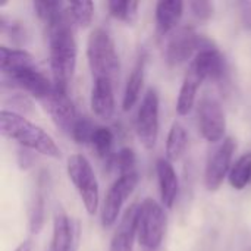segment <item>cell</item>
Here are the masks:
<instances>
[{
    "mask_svg": "<svg viewBox=\"0 0 251 251\" xmlns=\"http://www.w3.org/2000/svg\"><path fill=\"white\" fill-rule=\"evenodd\" d=\"M75 25L71 21L68 10L62 18L47 26L49 49H50V69L53 84L57 90L68 93L76 68V40Z\"/></svg>",
    "mask_w": 251,
    "mask_h": 251,
    "instance_id": "1",
    "label": "cell"
},
{
    "mask_svg": "<svg viewBox=\"0 0 251 251\" xmlns=\"http://www.w3.org/2000/svg\"><path fill=\"white\" fill-rule=\"evenodd\" d=\"M137 184H138V172L119 175V178L112 184V187L106 194L103 210H101V224L104 228L112 226L118 221L125 201L134 193Z\"/></svg>",
    "mask_w": 251,
    "mask_h": 251,
    "instance_id": "7",
    "label": "cell"
},
{
    "mask_svg": "<svg viewBox=\"0 0 251 251\" xmlns=\"http://www.w3.org/2000/svg\"><path fill=\"white\" fill-rule=\"evenodd\" d=\"M32 6L37 16L46 24V26L56 22L66 12V3L57 0H35Z\"/></svg>",
    "mask_w": 251,
    "mask_h": 251,
    "instance_id": "26",
    "label": "cell"
},
{
    "mask_svg": "<svg viewBox=\"0 0 251 251\" xmlns=\"http://www.w3.org/2000/svg\"><path fill=\"white\" fill-rule=\"evenodd\" d=\"M144 68H146V57L141 56L137 60L131 75L128 76L126 85H125L124 100H122V109L125 112L131 110L140 99L143 84H144Z\"/></svg>",
    "mask_w": 251,
    "mask_h": 251,
    "instance_id": "21",
    "label": "cell"
},
{
    "mask_svg": "<svg viewBox=\"0 0 251 251\" xmlns=\"http://www.w3.org/2000/svg\"><path fill=\"white\" fill-rule=\"evenodd\" d=\"M187 146H188L187 129H185V126L182 124L175 121L172 124V126L169 129V134H168V138H166V149H165L166 159L169 162L179 160L182 157V154L185 153Z\"/></svg>",
    "mask_w": 251,
    "mask_h": 251,
    "instance_id": "22",
    "label": "cell"
},
{
    "mask_svg": "<svg viewBox=\"0 0 251 251\" xmlns=\"http://www.w3.org/2000/svg\"><path fill=\"white\" fill-rule=\"evenodd\" d=\"M209 41L199 35L191 26L179 28L169 38L165 49V59L168 65L178 66L187 62L193 54H197L203 47H206Z\"/></svg>",
    "mask_w": 251,
    "mask_h": 251,
    "instance_id": "8",
    "label": "cell"
},
{
    "mask_svg": "<svg viewBox=\"0 0 251 251\" xmlns=\"http://www.w3.org/2000/svg\"><path fill=\"white\" fill-rule=\"evenodd\" d=\"M79 226L66 213L59 212L53 222V238L50 251H76Z\"/></svg>",
    "mask_w": 251,
    "mask_h": 251,
    "instance_id": "14",
    "label": "cell"
},
{
    "mask_svg": "<svg viewBox=\"0 0 251 251\" xmlns=\"http://www.w3.org/2000/svg\"><path fill=\"white\" fill-rule=\"evenodd\" d=\"M199 129L201 137L209 143H221L225 140L226 119L218 99L204 96L199 104Z\"/></svg>",
    "mask_w": 251,
    "mask_h": 251,
    "instance_id": "9",
    "label": "cell"
},
{
    "mask_svg": "<svg viewBox=\"0 0 251 251\" xmlns=\"http://www.w3.org/2000/svg\"><path fill=\"white\" fill-rule=\"evenodd\" d=\"M40 103L43 104L44 110L51 118L53 124L62 132L71 135L72 128H74V125H75V122L78 121L79 116L76 115V109L74 106V101L68 96V93L60 91V90H57L54 87L53 93Z\"/></svg>",
    "mask_w": 251,
    "mask_h": 251,
    "instance_id": "11",
    "label": "cell"
},
{
    "mask_svg": "<svg viewBox=\"0 0 251 251\" xmlns=\"http://www.w3.org/2000/svg\"><path fill=\"white\" fill-rule=\"evenodd\" d=\"M168 218L160 203L144 199L137 206V241L146 251L157 250L166 234Z\"/></svg>",
    "mask_w": 251,
    "mask_h": 251,
    "instance_id": "4",
    "label": "cell"
},
{
    "mask_svg": "<svg viewBox=\"0 0 251 251\" xmlns=\"http://www.w3.org/2000/svg\"><path fill=\"white\" fill-rule=\"evenodd\" d=\"M37 68V63L26 50L21 49H9L6 46L0 47V72L1 76H9L19 71Z\"/></svg>",
    "mask_w": 251,
    "mask_h": 251,
    "instance_id": "19",
    "label": "cell"
},
{
    "mask_svg": "<svg viewBox=\"0 0 251 251\" xmlns=\"http://www.w3.org/2000/svg\"><path fill=\"white\" fill-rule=\"evenodd\" d=\"M90 104L93 113L103 119H112L115 113V94H113V81L107 78H96L91 88Z\"/></svg>",
    "mask_w": 251,
    "mask_h": 251,
    "instance_id": "15",
    "label": "cell"
},
{
    "mask_svg": "<svg viewBox=\"0 0 251 251\" xmlns=\"http://www.w3.org/2000/svg\"><path fill=\"white\" fill-rule=\"evenodd\" d=\"M66 171H68V176L71 182L74 184L84 204L85 212L90 216L96 215L99 210V203H100V190H99V182H97L91 163L84 154L75 153L69 156Z\"/></svg>",
    "mask_w": 251,
    "mask_h": 251,
    "instance_id": "5",
    "label": "cell"
},
{
    "mask_svg": "<svg viewBox=\"0 0 251 251\" xmlns=\"http://www.w3.org/2000/svg\"><path fill=\"white\" fill-rule=\"evenodd\" d=\"M44 225V200L41 194H37L29 210V231L32 235H37Z\"/></svg>",
    "mask_w": 251,
    "mask_h": 251,
    "instance_id": "30",
    "label": "cell"
},
{
    "mask_svg": "<svg viewBox=\"0 0 251 251\" xmlns=\"http://www.w3.org/2000/svg\"><path fill=\"white\" fill-rule=\"evenodd\" d=\"M66 10H68L71 21L78 28H87L93 22L94 3L90 0H79V1L66 3Z\"/></svg>",
    "mask_w": 251,
    "mask_h": 251,
    "instance_id": "24",
    "label": "cell"
},
{
    "mask_svg": "<svg viewBox=\"0 0 251 251\" xmlns=\"http://www.w3.org/2000/svg\"><path fill=\"white\" fill-rule=\"evenodd\" d=\"M138 1H131V0H110L107 1V9L109 13L125 24H132L137 19L138 15Z\"/></svg>",
    "mask_w": 251,
    "mask_h": 251,
    "instance_id": "27",
    "label": "cell"
},
{
    "mask_svg": "<svg viewBox=\"0 0 251 251\" xmlns=\"http://www.w3.org/2000/svg\"><path fill=\"white\" fill-rule=\"evenodd\" d=\"M0 132L3 137L38 154L53 159L60 157V149L56 141L21 113L3 109L0 112Z\"/></svg>",
    "mask_w": 251,
    "mask_h": 251,
    "instance_id": "2",
    "label": "cell"
},
{
    "mask_svg": "<svg viewBox=\"0 0 251 251\" xmlns=\"http://www.w3.org/2000/svg\"><path fill=\"white\" fill-rule=\"evenodd\" d=\"M203 81L204 79L191 66H188V71L185 74V78H184V82L181 85L178 100H176V113L179 116H187L193 110L194 103H196L197 90Z\"/></svg>",
    "mask_w": 251,
    "mask_h": 251,
    "instance_id": "20",
    "label": "cell"
},
{
    "mask_svg": "<svg viewBox=\"0 0 251 251\" xmlns=\"http://www.w3.org/2000/svg\"><path fill=\"white\" fill-rule=\"evenodd\" d=\"M97 126L93 125V122L85 118V116H81L78 118V121L75 122L74 128H72V132H71V137L72 140L76 143V144H90L91 141V137L94 134Z\"/></svg>",
    "mask_w": 251,
    "mask_h": 251,
    "instance_id": "29",
    "label": "cell"
},
{
    "mask_svg": "<svg viewBox=\"0 0 251 251\" xmlns=\"http://www.w3.org/2000/svg\"><path fill=\"white\" fill-rule=\"evenodd\" d=\"M229 185L235 190H244L251 181V151L244 153L231 168L228 175Z\"/></svg>",
    "mask_w": 251,
    "mask_h": 251,
    "instance_id": "23",
    "label": "cell"
},
{
    "mask_svg": "<svg viewBox=\"0 0 251 251\" xmlns=\"http://www.w3.org/2000/svg\"><path fill=\"white\" fill-rule=\"evenodd\" d=\"M184 13V1L181 0H160L156 4V25L162 35L174 31Z\"/></svg>",
    "mask_w": 251,
    "mask_h": 251,
    "instance_id": "18",
    "label": "cell"
},
{
    "mask_svg": "<svg viewBox=\"0 0 251 251\" xmlns=\"http://www.w3.org/2000/svg\"><path fill=\"white\" fill-rule=\"evenodd\" d=\"M137 238V206H131L110 241L109 251H134V240Z\"/></svg>",
    "mask_w": 251,
    "mask_h": 251,
    "instance_id": "17",
    "label": "cell"
},
{
    "mask_svg": "<svg viewBox=\"0 0 251 251\" xmlns=\"http://www.w3.org/2000/svg\"><path fill=\"white\" fill-rule=\"evenodd\" d=\"M156 172H157L162 206L165 209H172L179 193V179L175 172V168L172 162L163 157L156 162Z\"/></svg>",
    "mask_w": 251,
    "mask_h": 251,
    "instance_id": "16",
    "label": "cell"
},
{
    "mask_svg": "<svg viewBox=\"0 0 251 251\" xmlns=\"http://www.w3.org/2000/svg\"><path fill=\"white\" fill-rule=\"evenodd\" d=\"M1 81L3 85L24 90L38 101H43L54 90V84L50 82V79L43 75L37 68H28L9 76H1Z\"/></svg>",
    "mask_w": 251,
    "mask_h": 251,
    "instance_id": "12",
    "label": "cell"
},
{
    "mask_svg": "<svg viewBox=\"0 0 251 251\" xmlns=\"http://www.w3.org/2000/svg\"><path fill=\"white\" fill-rule=\"evenodd\" d=\"M109 163H110V166H113L119 172V175L137 172V169H135L137 157H135L134 150L129 147H124L118 153H115Z\"/></svg>",
    "mask_w": 251,
    "mask_h": 251,
    "instance_id": "28",
    "label": "cell"
},
{
    "mask_svg": "<svg viewBox=\"0 0 251 251\" xmlns=\"http://www.w3.org/2000/svg\"><path fill=\"white\" fill-rule=\"evenodd\" d=\"M235 141L231 137H226L221 146L210 154L206 172H204V185L209 191H216L222 185L224 179L231 172L232 165V156L235 151Z\"/></svg>",
    "mask_w": 251,
    "mask_h": 251,
    "instance_id": "10",
    "label": "cell"
},
{
    "mask_svg": "<svg viewBox=\"0 0 251 251\" xmlns=\"http://www.w3.org/2000/svg\"><path fill=\"white\" fill-rule=\"evenodd\" d=\"M135 132L144 149H154L159 137V96L149 88L141 100L135 119Z\"/></svg>",
    "mask_w": 251,
    "mask_h": 251,
    "instance_id": "6",
    "label": "cell"
},
{
    "mask_svg": "<svg viewBox=\"0 0 251 251\" xmlns=\"http://www.w3.org/2000/svg\"><path fill=\"white\" fill-rule=\"evenodd\" d=\"M190 66L206 81H221L226 74V60L224 54L210 43L203 47L193 59Z\"/></svg>",
    "mask_w": 251,
    "mask_h": 251,
    "instance_id": "13",
    "label": "cell"
},
{
    "mask_svg": "<svg viewBox=\"0 0 251 251\" xmlns=\"http://www.w3.org/2000/svg\"><path fill=\"white\" fill-rule=\"evenodd\" d=\"M113 140H115V137H113V132H112L110 128L97 126L93 137H91L90 146L93 147L94 153L100 159H104V160L110 162V159L113 157V153H112Z\"/></svg>",
    "mask_w": 251,
    "mask_h": 251,
    "instance_id": "25",
    "label": "cell"
},
{
    "mask_svg": "<svg viewBox=\"0 0 251 251\" xmlns=\"http://www.w3.org/2000/svg\"><path fill=\"white\" fill-rule=\"evenodd\" d=\"M32 250V241L31 240H25V241H22L15 251H31Z\"/></svg>",
    "mask_w": 251,
    "mask_h": 251,
    "instance_id": "32",
    "label": "cell"
},
{
    "mask_svg": "<svg viewBox=\"0 0 251 251\" xmlns=\"http://www.w3.org/2000/svg\"><path fill=\"white\" fill-rule=\"evenodd\" d=\"M190 9L193 15L200 21H207L213 15V3L207 0H196L190 3Z\"/></svg>",
    "mask_w": 251,
    "mask_h": 251,
    "instance_id": "31",
    "label": "cell"
},
{
    "mask_svg": "<svg viewBox=\"0 0 251 251\" xmlns=\"http://www.w3.org/2000/svg\"><path fill=\"white\" fill-rule=\"evenodd\" d=\"M87 59L90 69L96 78L115 79L121 71L119 54L110 34L101 28L90 32L87 40Z\"/></svg>",
    "mask_w": 251,
    "mask_h": 251,
    "instance_id": "3",
    "label": "cell"
}]
</instances>
